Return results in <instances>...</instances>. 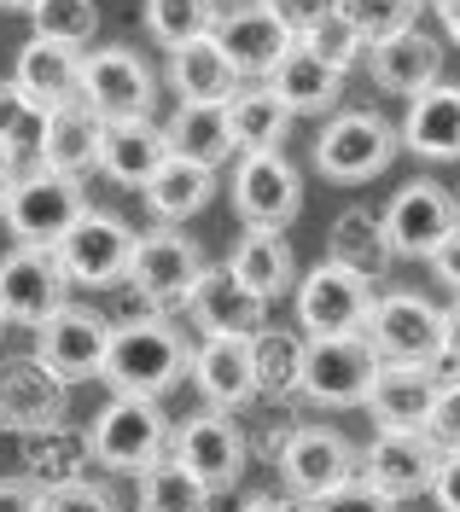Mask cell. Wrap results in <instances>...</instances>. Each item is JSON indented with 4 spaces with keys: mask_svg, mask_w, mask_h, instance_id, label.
<instances>
[{
    "mask_svg": "<svg viewBox=\"0 0 460 512\" xmlns=\"http://www.w3.org/2000/svg\"><path fill=\"white\" fill-rule=\"evenodd\" d=\"M187 367H193L187 338L169 320L146 315V320L111 326V350H105L99 379L111 384L117 396H152V402H164L169 390L187 379Z\"/></svg>",
    "mask_w": 460,
    "mask_h": 512,
    "instance_id": "cell-1",
    "label": "cell"
},
{
    "mask_svg": "<svg viewBox=\"0 0 460 512\" xmlns=\"http://www.w3.org/2000/svg\"><path fill=\"white\" fill-rule=\"evenodd\" d=\"M169 419L164 408L152 402V396H117L111 390V402L94 414L88 425V454H94L105 472H123V478H140L152 460H164L169 448Z\"/></svg>",
    "mask_w": 460,
    "mask_h": 512,
    "instance_id": "cell-2",
    "label": "cell"
},
{
    "mask_svg": "<svg viewBox=\"0 0 460 512\" xmlns=\"http://www.w3.org/2000/svg\"><path fill=\"white\" fill-rule=\"evenodd\" d=\"M88 210V198H82V175H65V169H47V163H35L24 169L12 192H6V204H0V216L12 227V239L18 245H59L65 239V227L76 222Z\"/></svg>",
    "mask_w": 460,
    "mask_h": 512,
    "instance_id": "cell-3",
    "label": "cell"
},
{
    "mask_svg": "<svg viewBox=\"0 0 460 512\" xmlns=\"http://www.w3.org/2000/svg\"><path fill=\"white\" fill-rule=\"evenodd\" d=\"M379 373V350L367 332H338V338H309L303 344V396L321 408H362Z\"/></svg>",
    "mask_w": 460,
    "mask_h": 512,
    "instance_id": "cell-4",
    "label": "cell"
},
{
    "mask_svg": "<svg viewBox=\"0 0 460 512\" xmlns=\"http://www.w3.org/2000/svg\"><path fill=\"white\" fill-rule=\"evenodd\" d=\"M396 146H402V134L379 111H332L315 140V169L327 181L356 187V181H373L379 169H391Z\"/></svg>",
    "mask_w": 460,
    "mask_h": 512,
    "instance_id": "cell-5",
    "label": "cell"
},
{
    "mask_svg": "<svg viewBox=\"0 0 460 512\" xmlns=\"http://www.w3.org/2000/svg\"><path fill=\"white\" fill-rule=\"evenodd\" d=\"M105 350H111V320L99 309H82V303H59L53 315L35 326V361L59 384L99 379Z\"/></svg>",
    "mask_w": 460,
    "mask_h": 512,
    "instance_id": "cell-6",
    "label": "cell"
},
{
    "mask_svg": "<svg viewBox=\"0 0 460 512\" xmlns=\"http://www.w3.org/2000/svg\"><path fill=\"white\" fill-rule=\"evenodd\" d=\"M76 99L94 111L99 123L152 117L158 76H152V64L140 59L134 47H94V53H82V94Z\"/></svg>",
    "mask_w": 460,
    "mask_h": 512,
    "instance_id": "cell-7",
    "label": "cell"
},
{
    "mask_svg": "<svg viewBox=\"0 0 460 512\" xmlns=\"http://www.w3.org/2000/svg\"><path fill=\"white\" fill-rule=\"evenodd\" d=\"M134 233L123 216H111V210H82L76 222L65 227V239L53 245V256L65 262L70 286H117L123 274H129V256H134Z\"/></svg>",
    "mask_w": 460,
    "mask_h": 512,
    "instance_id": "cell-8",
    "label": "cell"
},
{
    "mask_svg": "<svg viewBox=\"0 0 460 512\" xmlns=\"http://www.w3.org/2000/svg\"><path fill=\"white\" fill-rule=\"evenodd\" d=\"M379 361H437L443 355V309L420 291H385L373 297V315L362 326Z\"/></svg>",
    "mask_w": 460,
    "mask_h": 512,
    "instance_id": "cell-9",
    "label": "cell"
},
{
    "mask_svg": "<svg viewBox=\"0 0 460 512\" xmlns=\"http://www.w3.org/2000/svg\"><path fill=\"white\" fill-rule=\"evenodd\" d=\"M169 454H175L210 495H222V489H233V483L245 478L251 443H245V431L228 419V408H204V414H193L175 437H169Z\"/></svg>",
    "mask_w": 460,
    "mask_h": 512,
    "instance_id": "cell-10",
    "label": "cell"
},
{
    "mask_svg": "<svg viewBox=\"0 0 460 512\" xmlns=\"http://www.w3.org/2000/svg\"><path fill=\"white\" fill-rule=\"evenodd\" d=\"M373 315V280L350 274L344 262H321L297 280V320L309 326V338H338V332H362Z\"/></svg>",
    "mask_w": 460,
    "mask_h": 512,
    "instance_id": "cell-11",
    "label": "cell"
},
{
    "mask_svg": "<svg viewBox=\"0 0 460 512\" xmlns=\"http://www.w3.org/2000/svg\"><path fill=\"white\" fill-rule=\"evenodd\" d=\"M233 210L245 227H286L303 210V175L292 169V158L274 152H239L233 169Z\"/></svg>",
    "mask_w": 460,
    "mask_h": 512,
    "instance_id": "cell-12",
    "label": "cell"
},
{
    "mask_svg": "<svg viewBox=\"0 0 460 512\" xmlns=\"http://www.w3.org/2000/svg\"><path fill=\"white\" fill-rule=\"evenodd\" d=\"M70 274L47 245H18L0 256V315L6 326H41L59 303H70Z\"/></svg>",
    "mask_w": 460,
    "mask_h": 512,
    "instance_id": "cell-13",
    "label": "cell"
},
{
    "mask_svg": "<svg viewBox=\"0 0 460 512\" xmlns=\"http://www.w3.org/2000/svg\"><path fill=\"white\" fill-rule=\"evenodd\" d=\"M210 262L198 251L187 233H140L134 239V256H129V280L146 303H158V309H175V303H187L198 286V274H204Z\"/></svg>",
    "mask_w": 460,
    "mask_h": 512,
    "instance_id": "cell-14",
    "label": "cell"
},
{
    "mask_svg": "<svg viewBox=\"0 0 460 512\" xmlns=\"http://www.w3.org/2000/svg\"><path fill=\"white\" fill-rule=\"evenodd\" d=\"M356 466H362V454L332 425H297L280 443V472H286V489L297 501H315V495L338 489L344 478H356Z\"/></svg>",
    "mask_w": 460,
    "mask_h": 512,
    "instance_id": "cell-15",
    "label": "cell"
},
{
    "mask_svg": "<svg viewBox=\"0 0 460 512\" xmlns=\"http://www.w3.org/2000/svg\"><path fill=\"white\" fill-rule=\"evenodd\" d=\"M379 222H385V239H391L396 256H414L420 262V256H431L460 227V204H455V192H443L437 181H408L385 204Z\"/></svg>",
    "mask_w": 460,
    "mask_h": 512,
    "instance_id": "cell-16",
    "label": "cell"
},
{
    "mask_svg": "<svg viewBox=\"0 0 460 512\" xmlns=\"http://www.w3.org/2000/svg\"><path fill=\"white\" fill-rule=\"evenodd\" d=\"M437 460H443V448L431 443L426 431H391V425H379V437L362 448L356 472L373 489H385L391 501H408V495H431Z\"/></svg>",
    "mask_w": 460,
    "mask_h": 512,
    "instance_id": "cell-17",
    "label": "cell"
},
{
    "mask_svg": "<svg viewBox=\"0 0 460 512\" xmlns=\"http://www.w3.org/2000/svg\"><path fill=\"white\" fill-rule=\"evenodd\" d=\"M204 390L210 408H245L257 402V355H251V338L245 332H204V344L193 350V367H187Z\"/></svg>",
    "mask_w": 460,
    "mask_h": 512,
    "instance_id": "cell-18",
    "label": "cell"
},
{
    "mask_svg": "<svg viewBox=\"0 0 460 512\" xmlns=\"http://www.w3.org/2000/svg\"><path fill=\"white\" fill-rule=\"evenodd\" d=\"M187 315H193L198 332H245V338H251V332L268 326V297H257V291L222 262V268H204V274H198L193 297H187Z\"/></svg>",
    "mask_w": 460,
    "mask_h": 512,
    "instance_id": "cell-19",
    "label": "cell"
},
{
    "mask_svg": "<svg viewBox=\"0 0 460 512\" xmlns=\"http://www.w3.org/2000/svg\"><path fill=\"white\" fill-rule=\"evenodd\" d=\"M216 47L228 53V64L239 76H268L274 64L286 59V47H292L297 35L268 12V6H239V12H222L216 18Z\"/></svg>",
    "mask_w": 460,
    "mask_h": 512,
    "instance_id": "cell-20",
    "label": "cell"
},
{
    "mask_svg": "<svg viewBox=\"0 0 460 512\" xmlns=\"http://www.w3.org/2000/svg\"><path fill=\"white\" fill-rule=\"evenodd\" d=\"M437 361H379V373H373V390H367V408L379 425H391V431H420L431 414V396H437Z\"/></svg>",
    "mask_w": 460,
    "mask_h": 512,
    "instance_id": "cell-21",
    "label": "cell"
},
{
    "mask_svg": "<svg viewBox=\"0 0 460 512\" xmlns=\"http://www.w3.org/2000/svg\"><path fill=\"white\" fill-rule=\"evenodd\" d=\"M169 158V134L152 117H117L99 128V175H111L117 187H146V175Z\"/></svg>",
    "mask_w": 460,
    "mask_h": 512,
    "instance_id": "cell-22",
    "label": "cell"
},
{
    "mask_svg": "<svg viewBox=\"0 0 460 512\" xmlns=\"http://www.w3.org/2000/svg\"><path fill=\"white\" fill-rule=\"evenodd\" d=\"M367 64H373V82L385 88V94H426L431 82L443 76V47L431 41L420 24H408V30L385 35V41H373L367 47Z\"/></svg>",
    "mask_w": 460,
    "mask_h": 512,
    "instance_id": "cell-23",
    "label": "cell"
},
{
    "mask_svg": "<svg viewBox=\"0 0 460 512\" xmlns=\"http://www.w3.org/2000/svg\"><path fill=\"white\" fill-rule=\"evenodd\" d=\"M263 82L280 94V105H286L292 117H327L332 105H338V94H344V70H332V64L321 59L315 47H303V41L286 47V59L274 64Z\"/></svg>",
    "mask_w": 460,
    "mask_h": 512,
    "instance_id": "cell-24",
    "label": "cell"
},
{
    "mask_svg": "<svg viewBox=\"0 0 460 512\" xmlns=\"http://www.w3.org/2000/svg\"><path fill=\"white\" fill-rule=\"evenodd\" d=\"M396 134H402V146L414 158H431V163L460 158V82H431L426 94H414Z\"/></svg>",
    "mask_w": 460,
    "mask_h": 512,
    "instance_id": "cell-25",
    "label": "cell"
},
{
    "mask_svg": "<svg viewBox=\"0 0 460 512\" xmlns=\"http://www.w3.org/2000/svg\"><path fill=\"white\" fill-rule=\"evenodd\" d=\"M169 94L181 105H228L239 94V70L216 47V35H198L187 47H169Z\"/></svg>",
    "mask_w": 460,
    "mask_h": 512,
    "instance_id": "cell-26",
    "label": "cell"
},
{
    "mask_svg": "<svg viewBox=\"0 0 460 512\" xmlns=\"http://www.w3.org/2000/svg\"><path fill=\"white\" fill-rule=\"evenodd\" d=\"M140 198H146V210H152L158 222H187V216H198V210L216 198V169L187 163V158H175V152H169V158L146 175Z\"/></svg>",
    "mask_w": 460,
    "mask_h": 512,
    "instance_id": "cell-27",
    "label": "cell"
},
{
    "mask_svg": "<svg viewBox=\"0 0 460 512\" xmlns=\"http://www.w3.org/2000/svg\"><path fill=\"white\" fill-rule=\"evenodd\" d=\"M12 82L30 99H41L47 111H53V105H70V99L82 94V47H59V41H41V35H35L30 47L18 53Z\"/></svg>",
    "mask_w": 460,
    "mask_h": 512,
    "instance_id": "cell-28",
    "label": "cell"
},
{
    "mask_svg": "<svg viewBox=\"0 0 460 512\" xmlns=\"http://www.w3.org/2000/svg\"><path fill=\"white\" fill-rule=\"evenodd\" d=\"M99 117L82 105V99H70V105H53L47 111V134H41V152L35 163H47V169H65V175H88L99 163Z\"/></svg>",
    "mask_w": 460,
    "mask_h": 512,
    "instance_id": "cell-29",
    "label": "cell"
},
{
    "mask_svg": "<svg viewBox=\"0 0 460 512\" xmlns=\"http://www.w3.org/2000/svg\"><path fill=\"white\" fill-rule=\"evenodd\" d=\"M228 268L257 291V297H268V303H274L280 291H292V280H297L292 245H286L280 227H245L239 245H233V256H228Z\"/></svg>",
    "mask_w": 460,
    "mask_h": 512,
    "instance_id": "cell-30",
    "label": "cell"
},
{
    "mask_svg": "<svg viewBox=\"0 0 460 512\" xmlns=\"http://www.w3.org/2000/svg\"><path fill=\"white\" fill-rule=\"evenodd\" d=\"M164 134H169V152L175 158L204 163V169H222L239 152L233 146V128H228V105H181L164 123Z\"/></svg>",
    "mask_w": 460,
    "mask_h": 512,
    "instance_id": "cell-31",
    "label": "cell"
},
{
    "mask_svg": "<svg viewBox=\"0 0 460 512\" xmlns=\"http://www.w3.org/2000/svg\"><path fill=\"white\" fill-rule=\"evenodd\" d=\"M228 128H233V146L239 152H274V146H286L292 111L280 105V94L268 82H257V88H239L228 99Z\"/></svg>",
    "mask_w": 460,
    "mask_h": 512,
    "instance_id": "cell-32",
    "label": "cell"
},
{
    "mask_svg": "<svg viewBox=\"0 0 460 512\" xmlns=\"http://www.w3.org/2000/svg\"><path fill=\"white\" fill-rule=\"evenodd\" d=\"M327 256L332 262H344L350 274H362V280H385V268L396 262L391 239H385V222H379L373 210H344V216L332 222Z\"/></svg>",
    "mask_w": 460,
    "mask_h": 512,
    "instance_id": "cell-33",
    "label": "cell"
},
{
    "mask_svg": "<svg viewBox=\"0 0 460 512\" xmlns=\"http://www.w3.org/2000/svg\"><path fill=\"white\" fill-rule=\"evenodd\" d=\"M140 512H210V489L175 454H164L140 472Z\"/></svg>",
    "mask_w": 460,
    "mask_h": 512,
    "instance_id": "cell-34",
    "label": "cell"
},
{
    "mask_svg": "<svg viewBox=\"0 0 460 512\" xmlns=\"http://www.w3.org/2000/svg\"><path fill=\"white\" fill-rule=\"evenodd\" d=\"M251 355H257V396H292L303 384V338L280 332V326H263L251 332Z\"/></svg>",
    "mask_w": 460,
    "mask_h": 512,
    "instance_id": "cell-35",
    "label": "cell"
},
{
    "mask_svg": "<svg viewBox=\"0 0 460 512\" xmlns=\"http://www.w3.org/2000/svg\"><path fill=\"white\" fill-rule=\"evenodd\" d=\"M41 134H47V105L30 99L12 76L0 82V152L18 163V158H35L41 152Z\"/></svg>",
    "mask_w": 460,
    "mask_h": 512,
    "instance_id": "cell-36",
    "label": "cell"
},
{
    "mask_svg": "<svg viewBox=\"0 0 460 512\" xmlns=\"http://www.w3.org/2000/svg\"><path fill=\"white\" fill-rule=\"evenodd\" d=\"M216 18H222L216 0H146V35L158 47H187L216 30Z\"/></svg>",
    "mask_w": 460,
    "mask_h": 512,
    "instance_id": "cell-37",
    "label": "cell"
},
{
    "mask_svg": "<svg viewBox=\"0 0 460 512\" xmlns=\"http://www.w3.org/2000/svg\"><path fill=\"white\" fill-rule=\"evenodd\" d=\"M30 18H35V35L41 41H59V47H88L99 30L94 0H41Z\"/></svg>",
    "mask_w": 460,
    "mask_h": 512,
    "instance_id": "cell-38",
    "label": "cell"
},
{
    "mask_svg": "<svg viewBox=\"0 0 460 512\" xmlns=\"http://www.w3.org/2000/svg\"><path fill=\"white\" fill-rule=\"evenodd\" d=\"M338 12L362 30V41H385V35L420 24V0H338Z\"/></svg>",
    "mask_w": 460,
    "mask_h": 512,
    "instance_id": "cell-39",
    "label": "cell"
},
{
    "mask_svg": "<svg viewBox=\"0 0 460 512\" xmlns=\"http://www.w3.org/2000/svg\"><path fill=\"white\" fill-rule=\"evenodd\" d=\"M297 41H303V47H315V53H321V59H327L332 70H350V64H362V59H367L362 30H356V24H350L344 12H327V18H321L315 30H303Z\"/></svg>",
    "mask_w": 460,
    "mask_h": 512,
    "instance_id": "cell-40",
    "label": "cell"
},
{
    "mask_svg": "<svg viewBox=\"0 0 460 512\" xmlns=\"http://www.w3.org/2000/svg\"><path fill=\"white\" fill-rule=\"evenodd\" d=\"M303 512H396V501L385 495V489H373V483L356 472V478H344L338 489L315 495V501H303Z\"/></svg>",
    "mask_w": 460,
    "mask_h": 512,
    "instance_id": "cell-41",
    "label": "cell"
},
{
    "mask_svg": "<svg viewBox=\"0 0 460 512\" xmlns=\"http://www.w3.org/2000/svg\"><path fill=\"white\" fill-rule=\"evenodd\" d=\"M420 431L437 448H460V373L455 379H437V396H431V414Z\"/></svg>",
    "mask_w": 460,
    "mask_h": 512,
    "instance_id": "cell-42",
    "label": "cell"
},
{
    "mask_svg": "<svg viewBox=\"0 0 460 512\" xmlns=\"http://www.w3.org/2000/svg\"><path fill=\"white\" fill-rule=\"evenodd\" d=\"M41 512H117V501L88 478H65L53 489H41Z\"/></svg>",
    "mask_w": 460,
    "mask_h": 512,
    "instance_id": "cell-43",
    "label": "cell"
},
{
    "mask_svg": "<svg viewBox=\"0 0 460 512\" xmlns=\"http://www.w3.org/2000/svg\"><path fill=\"white\" fill-rule=\"evenodd\" d=\"M263 6H268V12H274V18H280L292 35L315 30L327 12H338V0H263Z\"/></svg>",
    "mask_w": 460,
    "mask_h": 512,
    "instance_id": "cell-44",
    "label": "cell"
},
{
    "mask_svg": "<svg viewBox=\"0 0 460 512\" xmlns=\"http://www.w3.org/2000/svg\"><path fill=\"white\" fill-rule=\"evenodd\" d=\"M431 501L443 512H460V448H443L437 478H431Z\"/></svg>",
    "mask_w": 460,
    "mask_h": 512,
    "instance_id": "cell-45",
    "label": "cell"
},
{
    "mask_svg": "<svg viewBox=\"0 0 460 512\" xmlns=\"http://www.w3.org/2000/svg\"><path fill=\"white\" fill-rule=\"evenodd\" d=\"M0 512H41V483L0 478Z\"/></svg>",
    "mask_w": 460,
    "mask_h": 512,
    "instance_id": "cell-46",
    "label": "cell"
},
{
    "mask_svg": "<svg viewBox=\"0 0 460 512\" xmlns=\"http://www.w3.org/2000/svg\"><path fill=\"white\" fill-rule=\"evenodd\" d=\"M426 262L437 268V280H443V286H449V291H460V227L449 233V239H443V245H437V251L426 256Z\"/></svg>",
    "mask_w": 460,
    "mask_h": 512,
    "instance_id": "cell-47",
    "label": "cell"
},
{
    "mask_svg": "<svg viewBox=\"0 0 460 512\" xmlns=\"http://www.w3.org/2000/svg\"><path fill=\"white\" fill-rule=\"evenodd\" d=\"M437 361L460 373V291H455V303L443 309V355H437Z\"/></svg>",
    "mask_w": 460,
    "mask_h": 512,
    "instance_id": "cell-48",
    "label": "cell"
},
{
    "mask_svg": "<svg viewBox=\"0 0 460 512\" xmlns=\"http://www.w3.org/2000/svg\"><path fill=\"white\" fill-rule=\"evenodd\" d=\"M245 512H303V501L297 495H251Z\"/></svg>",
    "mask_w": 460,
    "mask_h": 512,
    "instance_id": "cell-49",
    "label": "cell"
},
{
    "mask_svg": "<svg viewBox=\"0 0 460 512\" xmlns=\"http://www.w3.org/2000/svg\"><path fill=\"white\" fill-rule=\"evenodd\" d=\"M437 18H443V30H449V41L460 47V0H437Z\"/></svg>",
    "mask_w": 460,
    "mask_h": 512,
    "instance_id": "cell-50",
    "label": "cell"
},
{
    "mask_svg": "<svg viewBox=\"0 0 460 512\" xmlns=\"http://www.w3.org/2000/svg\"><path fill=\"white\" fill-rule=\"evenodd\" d=\"M12 181H18V163H12L6 152H0V204H6V192H12Z\"/></svg>",
    "mask_w": 460,
    "mask_h": 512,
    "instance_id": "cell-51",
    "label": "cell"
},
{
    "mask_svg": "<svg viewBox=\"0 0 460 512\" xmlns=\"http://www.w3.org/2000/svg\"><path fill=\"white\" fill-rule=\"evenodd\" d=\"M0 6H6V12H35L41 0H0Z\"/></svg>",
    "mask_w": 460,
    "mask_h": 512,
    "instance_id": "cell-52",
    "label": "cell"
},
{
    "mask_svg": "<svg viewBox=\"0 0 460 512\" xmlns=\"http://www.w3.org/2000/svg\"><path fill=\"white\" fill-rule=\"evenodd\" d=\"M0 332H6V315H0Z\"/></svg>",
    "mask_w": 460,
    "mask_h": 512,
    "instance_id": "cell-53",
    "label": "cell"
},
{
    "mask_svg": "<svg viewBox=\"0 0 460 512\" xmlns=\"http://www.w3.org/2000/svg\"><path fill=\"white\" fill-rule=\"evenodd\" d=\"M455 204H460V198H455Z\"/></svg>",
    "mask_w": 460,
    "mask_h": 512,
    "instance_id": "cell-54",
    "label": "cell"
}]
</instances>
